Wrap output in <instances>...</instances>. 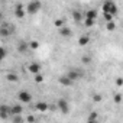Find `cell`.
Instances as JSON below:
<instances>
[{
	"instance_id": "obj_10",
	"label": "cell",
	"mask_w": 123,
	"mask_h": 123,
	"mask_svg": "<svg viewBox=\"0 0 123 123\" xmlns=\"http://www.w3.org/2000/svg\"><path fill=\"white\" fill-rule=\"evenodd\" d=\"M22 111H23V109H22V106H20V104L10 106V114H12V116H18V114H20Z\"/></svg>"
},
{
	"instance_id": "obj_18",
	"label": "cell",
	"mask_w": 123,
	"mask_h": 123,
	"mask_svg": "<svg viewBox=\"0 0 123 123\" xmlns=\"http://www.w3.org/2000/svg\"><path fill=\"white\" fill-rule=\"evenodd\" d=\"M103 18H104V22H106V23L114 20V16H113L111 13H103Z\"/></svg>"
},
{
	"instance_id": "obj_19",
	"label": "cell",
	"mask_w": 123,
	"mask_h": 123,
	"mask_svg": "<svg viewBox=\"0 0 123 123\" xmlns=\"http://www.w3.org/2000/svg\"><path fill=\"white\" fill-rule=\"evenodd\" d=\"M113 100H114V103H117V104H119V103H122L123 96H122L120 93H117V94H114V96H113Z\"/></svg>"
},
{
	"instance_id": "obj_17",
	"label": "cell",
	"mask_w": 123,
	"mask_h": 123,
	"mask_svg": "<svg viewBox=\"0 0 123 123\" xmlns=\"http://www.w3.org/2000/svg\"><path fill=\"white\" fill-rule=\"evenodd\" d=\"M106 29H107L109 32H113V31L116 29V22H114V20H111V22H107V23H106Z\"/></svg>"
},
{
	"instance_id": "obj_9",
	"label": "cell",
	"mask_w": 123,
	"mask_h": 123,
	"mask_svg": "<svg viewBox=\"0 0 123 123\" xmlns=\"http://www.w3.org/2000/svg\"><path fill=\"white\" fill-rule=\"evenodd\" d=\"M35 109L38 110V111H48V109H49V106H48V103H45V101H38L36 104H35Z\"/></svg>"
},
{
	"instance_id": "obj_15",
	"label": "cell",
	"mask_w": 123,
	"mask_h": 123,
	"mask_svg": "<svg viewBox=\"0 0 123 123\" xmlns=\"http://www.w3.org/2000/svg\"><path fill=\"white\" fill-rule=\"evenodd\" d=\"M9 113H10V107H7V106H5V104L0 106V114H2V117H3V119H5Z\"/></svg>"
},
{
	"instance_id": "obj_25",
	"label": "cell",
	"mask_w": 123,
	"mask_h": 123,
	"mask_svg": "<svg viewBox=\"0 0 123 123\" xmlns=\"http://www.w3.org/2000/svg\"><path fill=\"white\" fill-rule=\"evenodd\" d=\"M0 58H2V59H5V58H6V49H5V46L0 48Z\"/></svg>"
},
{
	"instance_id": "obj_31",
	"label": "cell",
	"mask_w": 123,
	"mask_h": 123,
	"mask_svg": "<svg viewBox=\"0 0 123 123\" xmlns=\"http://www.w3.org/2000/svg\"><path fill=\"white\" fill-rule=\"evenodd\" d=\"M26 120H28V122H33V120H35V117H32V116H29V117H28Z\"/></svg>"
},
{
	"instance_id": "obj_27",
	"label": "cell",
	"mask_w": 123,
	"mask_h": 123,
	"mask_svg": "<svg viewBox=\"0 0 123 123\" xmlns=\"http://www.w3.org/2000/svg\"><path fill=\"white\" fill-rule=\"evenodd\" d=\"M114 83H116V86H117V87H122V86H123V78H122V77H117Z\"/></svg>"
},
{
	"instance_id": "obj_30",
	"label": "cell",
	"mask_w": 123,
	"mask_h": 123,
	"mask_svg": "<svg viewBox=\"0 0 123 123\" xmlns=\"http://www.w3.org/2000/svg\"><path fill=\"white\" fill-rule=\"evenodd\" d=\"M7 35H9V32H7V29L3 26V28H2V36H7Z\"/></svg>"
},
{
	"instance_id": "obj_8",
	"label": "cell",
	"mask_w": 123,
	"mask_h": 123,
	"mask_svg": "<svg viewBox=\"0 0 123 123\" xmlns=\"http://www.w3.org/2000/svg\"><path fill=\"white\" fill-rule=\"evenodd\" d=\"M28 70H29V73L31 74H39L41 73V65L38 64V62H32V64H29V67H28Z\"/></svg>"
},
{
	"instance_id": "obj_2",
	"label": "cell",
	"mask_w": 123,
	"mask_h": 123,
	"mask_svg": "<svg viewBox=\"0 0 123 123\" xmlns=\"http://www.w3.org/2000/svg\"><path fill=\"white\" fill-rule=\"evenodd\" d=\"M42 7V3L39 2V0H31V2L26 5V12L28 15H36Z\"/></svg>"
},
{
	"instance_id": "obj_5",
	"label": "cell",
	"mask_w": 123,
	"mask_h": 123,
	"mask_svg": "<svg viewBox=\"0 0 123 123\" xmlns=\"http://www.w3.org/2000/svg\"><path fill=\"white\" fill-rule=\"evenodd\" d=\"M26 13H28V12H26V9H23V6H22L20 3H18V5H16V7H15V16H16L18 19H23Z\"/></svg>"
},
{
	"instance_id": "obj_6",
	"label": "cell",
	"mask_w": 123,
	"mask_h": 123,
	"mask_svg": "<svg viewBox=\"0 0 123 123\" xmlns=\"http://www.w3.org/2000/svg\"><path fill=\"white\" fill-rule=\"evenodd\" d=\"M67 75H68L73 81H77V80H80V78L83 77V73L78 71V70H70V71L67 73Z\"/></svg>"
},
{
	"instance_id": "obj_7",
	"label": "cell",
	"mask_w": 123,
	"mask_h": 123,
	"mask_svg": "<svg viewBox=\"0 0 123 123\" xmlns=\"http://www.w3.org/2000/svg\"><path fill=\"white\" fill-rule=\"evenodd\" d=\"M58 83H59L61 86H65V87H70V86H71V84H73L74 81H73V80H71V78H70V77H68L67 74H65V75H61V77H59Z\"/></svg>"
},
{
	"instance_id": "obj_14",
	"label": "cell",
	"mask_w": 123,
	"mask_h": 123,
	"mask_svg": "<svg viewBox=\"0 0 123 123\" xmlns=\"http://www.w3.org/2000/svg\"><path fill=\"white\" fill-rule=\"evenodd\" d=\"M88 42H90V36L88 35H83L78 39V45L80 46H86V45H88Z\"/></svg>"
},
{
	"instance_id": "obj_20",
	"label": "cell",
	"mask_w": 123,
	"mask_h": 123,
	"mask_svg": "<svg viewBox=\"0 0 123 123\" xmlns=\"http://www.w3.org/2000/svg\"><path fill=\"white\" fill-rule=\"evenodd\" d=\"M94 23H96V20H93V19H84V25H86V28H91Z\"/></svg>"
},
{
	"instance_id": "obj_16",
	"label": "cell",
	"mask_w": 123,
	"mask_h": 123,
	"mask_svg": "<svg viewBox=\"0 0 123 123\" xmlns=\"http://www.w3.org/2000/svg\"><path fill=\"white\" fill-rule=\"evenodd\" d=\"M73 19L75 22H81L83 20V13L81 10H73Z\"/></svg>"
},
{
	"instance_id": "obj_4",
	"label": "cell",
	"mask_w": 123,
	"mask_h": 123,
	"mask_svg": "<svg viewBox=\"0 0 123 123\" xmlns=\"http://www.w3.org/2000/svg\"><path fill=\"white\" fill-rule=\"evenodd\" d=\"M18 98H19L22 103H31V100H32V94H31L29 91H26V90H22V91H19Z\"/></svg>"
},
{
	"instance_id": "obj_23",
	"label": "cell",
	"mask_w": 123,
	"mask_h": 123,
	"mask_svg": "<svg viewBox=\"0 0 123 123\" xmlns=\"http://www.w3.org/2000/svg\"><path fill=\"white\" fill-rule=\"evenodd\" d=\"M7 80L15 83V81H18V80H19V77H18L16 74H9V75H7Z\"/></svg>"
},
{
	"instance_id": "obj_12",
	"label": "cell",
	"mask_w": 123,
	"mask_h": 123,
	"mask_svg": "<svg viewBox=\"0 0 123 123\" xmlns=\"http://www.w3.org/2000/svg\"><path fill=\"white\" fill-rule=\"evenodd\" d=\"M58 32H59V35H61V36H64V38L71 36V31H70V28H67V26L59 28V29H58Z\"/></svg>"
},
{
	"instance_id": "obj_22",
	"label": "cell",
	"mask_w": 123,
	"mask_h": 123,
	"mask_svg": "<svg viewBox=\"0 0 123 123\" xmlns=\"http://www.w3.org/2000/svg\"><path fill=\"white\" fill-rule=\"evenodd\" d=\"M29 46H31L32 49H38V48H39V42H38V41H31V42H29Z\"/></svg>"
},
{
	"instance_id": "obj_28",
	"label": "cell",
	"mask_w": 123,
	"mask_h": 123,
	"mask_svg": "<svg viewBox=\"0 0 123 123\" xmlns=\"http://www.w3.org/2000/svg\"><path fill=\"white\" fill-rule=\"evenodd\" d=\"M93 100H94L96 103H100V101H101V96H100V94H93Z\"/></svg>"
},
{
	"instance_id": "obj_29",
	"label": "cell",
	"mask_w": 123,
	"mask_h": 123,
	"mask_svg": "<svg viewBox=\"0 0 123 123\" xmlns=\"http://www.w3.org/2000/svg\"><path fill=\"white\" fill-rule=\"evenodd\" d=\"M87 120H88V122H94V120H97V114H96V113H91V114L88 116Z\"/></svg>"
},
{
	"instance_id": "obj_24",
	"label": "cell",
	"mask_w": 123,
	"mask_h": 123,
	"mask_svg": "<svg viewBox=\"0 0 123 123\" xmlns=\"http://www.w3.org/2000/svg\"><path fill=\"white\" fill-rule=\"evenodd\" d=\"M35 81H36V83H42V81H43V75H42L41 73H39V74H35Z\"/></svg>"
},
{
	"instance_id": "obj_21",
	"label": "cell",
	"mask_w": 123,
	"mask_h": 123,
	"mask_svg": "<svg viewBox=\"0 0 123 123\" xmlns=\"http://www.w3.org/2000/svg\"><path fill=\"white\" fill-rule=\"evenodd\" d=\"M54 25H55L58 29H59V28H62V26H64V19H56V20L54 22Z\"/></svg>"
},
{
	"instance_id": "obj_11",
	"label": "cell",
	"mask_w": 123,
	"mask_h": 123,
	"mask_svg": "<svg viewBox=\"0 0 123 123\" xmlns=\"http://www.w3.org/2000/svg\"><path fill=\"white\" fill-rule=\"evenodd\" d=\"M84 19H93V20H96V19H97V10L88 9V10L86 12V15H84Z\"/></svg>"
},
{
	"instance_id": "obj_26",
	"label": "cell",
	"mask_w": 123,
	"mask_h": 123,
	"mask_svg": "<svg viewBox=\"0 0 123 123\" xmlns=\"http://www.w3.org/2000/svg\"><path fill=\"white\" fill-rule=\"evenodd\" d=\"M81 62H83V64H90V62H91V58H90V56H83V58H81Z\"/></svg>"
},
{
	"instance_id": "obj_1",
	"label": "cell",
	"mask_w": 123,
	"mask_h": 123,
	"mask_svg": "<svg viewBox=\"0 0 123 123\" xmlns=\"http://www.w3.org/2000/svg\"><path fill=\"white\" fill-rule=\"evenodd\" d=\"M101 9H103V13H111L113 16H116L117 12H119L117 5L113 2V0H104L103 5H101Z\"/></svg>"
},
{
	"instance_id": "obj_3",
	"label": "cell",
	"mask_w": 123,
	"mask_h": 123,
	"mask_svg": "<svg viewBox=\"0 0 123 123\" xmlns=\"http://www.w3.org/2000/svg\"><path fill=\"white\" fill-rule=\"evenodd\" d=\"M56 107L61 113H68L70 111V103L65 100V98H59L56 101Z\"/></svg>"
},
{
	"instance_id": "obj_13",
	"label": "cell",
	"mask_w": 123,
	"mask_h": 123,
	"mask_svg": "<svg viewBox=\"0 0 123 123\" xmlns=\"http://www.w3.org/2000/svg\"><path fill=\"white\" fill-rule=\"evenodd\" d=\"M29 48H31V46H29V42H25V41L19 42V45H18V51H19V52H26Z\"/></svg>"
}]
</instances>
